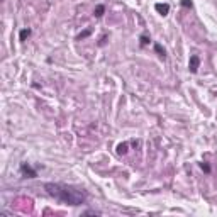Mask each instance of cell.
Returning <instances> with one entry per match:
<instances>
[{
    "mask_svg": "<svg viewBox=\"0 0 217 217\" xmlns=\"http://www.w3.org/2000/svg\"><path fill=\"white\" fill-rule=\"evenodd\" d=\"M44 188L51 197L56 200L68 205H81L87 200V192L83 188L73 187V185H63V183H44Z\"/></svg>",
    "mask_w": 217,
    "mask_h": 217,
    "instance_id": "6da1fadb",
    "label": "cell"
},
{
    "mask_svg": "<svg viewBox=\"0 0 217 217\" xmlns=\"http://www.w3.org/2000/svg\"><path fill=\"white\" fill-rule=\"evenodd\" d=\"M198 65H200V58H198L197 54H193V56L190 58V63H188V70H190L192 73H197Z\"/></svg>",
    "mask_w": 217,
    "mask_h": 217,
    "instance_id": "7a4b0ae2",
    "label": "cell"
},
{
    "mask_svg": "<svg viewBox=\"0 0 217 217\" xmlns=\"http://www.w3.org/2000/svg\"><path fill=\"white\" fill-rule=\"evenodd\" d=\"M154 9L158 10L161 15H168V12H170V5H168V3H156Z\"/></svg>",
    "mask_w": 217,
    "mask_h": 217,
    "instance_id": "3957f363",
    "label": "cell"
},
{
    "mask_svg": "<svg viewBox=\"0 0 217 217\" xmlns=\"http://www.w3.org/2000/svg\"><path fill=\"white\" fill-rule=\"evenodd\" d=\"M20 171H22V173H26V175H29V178H34V176H37V173L34 171V170L31 168L29 165H26V163H24V165L20 166Z\"/></svg>",
    "mask_w": 217,
    "mask_h": 217,
    "instance_id": "277c9868",
    "label": "cell"
},
{
    "mask_svg": "<svg viewBox=\"0 0 217 217\" xmlns=\"http://www.w3.org/2000/svg\"><path fill=\"white\" fill-rule=\"evenodd\" d=\"M127 153V143H120L117 146V154H126Z\"/></svg>",
    "mask_w": 217,
    "mask_h": 217,
    "instance_id": "5b68a950",
    "label": "cell"
},
{
    "mask_svg": "<svg viewBox=\"0 0 217 217\" xmlns=\"http://www.w3.org/2000/svg\"><path fill=\"white\" fill-rule=\"evenodd\" d=\"M104 12H105V7L104 5H97V9L93 10V15L95 17H102V15H104Z\"/></svg>",
    "mask_w": 217,
    "mask_h": 217,
    "instance_id": "8992f818",
    "label": "cell"
},
{
    "mask_svg": "<svg viewBox=\"0 0 217 217\" xmlns=\"http://www.w3.org/2000/svg\"><path fill=\"white\" fill-rule=\"evenodd\" d=\"M29 36H31V29H22L19 34V39L20 41H26V37H29Z\"/></svg>",
    "mask_w": 217,
    "mask_h": 217,
    "instance_id": "52a82bcc",
    "label": "cell"
},
{
    "mask_svg": "<svg viewBox=\"0 0 217 217\" xmlns=\"http://www.w3.org/2000/svg\"><path fill=\"white\" fill-rule=\"evenodd\" d=\"M154 49H156V51L159 53V56H161V58L165 59V49H163V48H161V46H159V44H154Z\"/></svg>",
    "mask_w": 217,
    "mask_h": 217,
    "instance_id": "ba28073f",
    "label": "cell"
},
{
    "mask_svg": "<svg viewBox=\"0 0 217 217\" xmlns=\"http://www.w3.org/2000/svg\"><path fill=\"white\" fill-rule=\"evenodd\" d=\"M148 41H149V39L146 36H141V46H146V44H148Z\"/></svg>",
    "mask_w": 217,
    "mask_h": 217,
    "instance_id": "9c48e42d",
    "label": "cell"
},
{
    "mask_svg": "<svg viewBox=\"0 0 217 217\" xmlns=\"http://www.w3.org/2000/svg\"><path fill=\"white\" fill-rule=\"evenodd\" d=\"M181 5L183 7H192V2L190 0H181Z\"/></svg>",
    "mask_w": 217,
    "mask_h": 217,
    "instance_id": "30bf717a",
    "label": "cell"
},
{
    "mask_svg": "<svg viewBox=\"0 0 217 217\" xmlns=\"http://www.w3.org/2000/svg\"><path fill=\"white\" fill-rule=\"evenodd\" d=\"M200 166H202V170H205V171H207V173L210 171V168H209L207 165H204V163H200Z\"/></svg>",
    "mask_w": 217,
    "mask_h": 217,
    "instance_id": "8fae6325",
    "label": "cell"
}]
</instances>
